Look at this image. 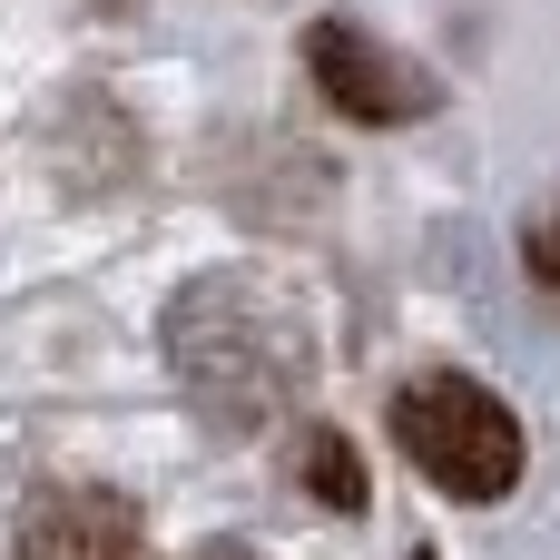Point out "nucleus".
<instances>
[{"instance_id":"obj_5","label":"nucleus","mask_w":560,"mask_h":560,"mask_svg":"<svg viewBox=\"0 0 560 560\" xmlns=\"http://www.w3.org/2000/svg\"><path fill=\"white\" fill-rule=\"evenodd\" d=\"M305 492L325 512H364V463H354L345 433H305Z\"/></svg>"},{"instance_id":"obj_7","label":"nucleus","mask_w":560,"mask_h":560,"mask_svg":"<svg viewBox=\"0 0 560 560\" xmlns=\"http://www.w3.org/2000/svg\"><path fill=\"white\" fill-rule=\"evenodd\" d=\"M187 560H256V551H236V541H207V551H187Z\"/></svg>"},{"instance_id":"obj_2","label":"nucleus","mask_w":560,"mask_h":560,"mask_svg":"<svg viewBox=\"0 0 560 560\" xmlns=\"http://www.w3.org/2000/svg\"><path fill=\"white\" fill-rule=\"evenodd\" d=\"M394 443L453 502H502L522 482V413L492 384H472V374H413V384H394Z\"/></svg>"},{"instance_id":"obj_6","label":"nucleus","mask_w":560,"mask_h":560,"mask_svg":"<svg viewBox=\"0 0 560 560\" xmlns=\"http://www.w3.org/2000/svg\"><path fill=\"white\" fill-rule=\"evenodd\" d=\"M532 276H541V285H560V207L532 226Z\"/></svg>"},{"instance_id":"obj_3","label":"nucleus","mask_w":560,"mask_h":560,"mask_svg":"<svg viewBox=\"0 0 560 560\" xmlns=\"http://www.w3.org/2000/svg\"><path fill=\"white\" fill-rule=\"evenodd\" d=\"M305 69H315V89H325L354 128H413V118L443 108V79L413 69V59H394V49H384L374 30H354V20H315V30H305Z\"/></svg>"},{"instance_id":"obj_4","label":"nucleus","mask_w":560,"mask_h":560,"mask_svg":"<svg viewBox=\"0 0 560 560\" xmlns=\"http://www.w3.org/2000/svg\"><path fill=\"white\" fill-rule=\"evenodd\" d=\"M10 560H138V502H118L98 482H59L20 512Z\"/></svg>"},{"instance_id":"obj_1","label":"nucleus","mask_w":560,"mask_h":560,"mask_svg":"<svg viewBox=\"0 0 560 560\" xmlns=\"http://www.w3.org/2000/svg\"><path fill=\"white\" fill-rule=\"evenodd\" d=\"M167 364L187 384V404L226 433L285 413L315 374V325L285 285L226 266V276H197L177 305H167Z\"/></svg>"}]
</instances>
